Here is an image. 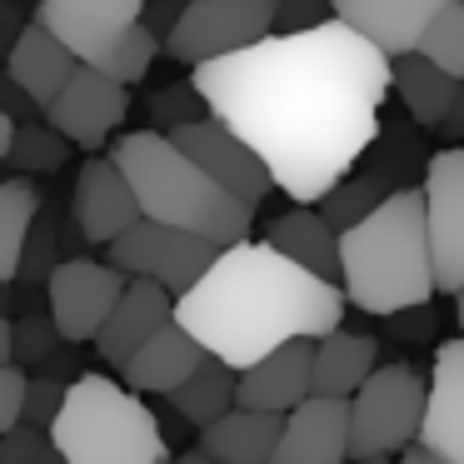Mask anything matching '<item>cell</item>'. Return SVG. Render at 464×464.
<instances>
[{
	"instance_id": "obj_16",
	"label": "cell",
	"mask_w": 464,
	"mask_h": 464,
	"mask_svg": "<svg viewBox=\"0 0 464 464\" xmlns=\"http://www.w3.org/2000/svg\"><path fill=\"white\" fill-rule=\"evenodd\" d=\"M310 364H314V340H290L280 350H270L265 360L235 370V410L290 414L295 404L310 400Z\"/></svg>"
},
{
	"instance_id": "obj_45",
	"label": "cell",
	"mask_w": 464,
	"mask_h": 464,
	"mask_svg": "<svg viewBox=\"0 0 464 464\" xmlns=\"http://www.w3.org/2000/svg\"><path fill=\"white\" fill-rule=\"evenodd\" d=\"M180 5H190V0H180Z\"/></svg>"
},
{
	"instance_id": "obj_10",
	"label": "cell",
	"mask_w": 464,
	"mask_h": 464,
	"mask_svg": "<svg viewBox=\"0 0 464 464\" xmlns=\"http://www.w3.org/2000/svg\"><path fill=\"white\" fill-rule=\"evenodd\" d=\"M125 290V275L105 260L71 255L45 275V300H51V324L65 344H91L101 324L111 320L115 300Z\"/></svg>"
},
{
	"instance_id": "obj_33",
	"label": "cell",
	"mask_w": 464,
	"mask_h": 464,
	"mask_svg": "<svg viewBox=\"0 0 464 464\" xmlns=\"http://www.w3.org/2000/svg\"><path fill=\"white\" fill-rule=\"evenodd\" d=\"M65 384H71V380H65ZM65 384H61V380H51V374H41V380H31V384H25L21 424H31V430H51V420L61 414Z\"/></svg>"
},
{
	"instance_id": "obj_21",
	"label": "cell",
	"mask_w": 464,
	"mask_h": 464,
	"mask_svg": "<svg viewBox=\"0 0 464 464\" xmlns=\"http://www.w3.org/2000/svg\"><path fill=\"white\" fill-rule=\"evenodd\" d=\"M200 360H205V350L170 320V324H160V330H155L150 340L130 354V360H125L121 384L130 394H170L175 384L190 380Z\"/></svg>"
},
{
	"instance_id": "obj_32",
	"label": "cell",
	"mask_w": 464,
	"mask_h": 464,
	"mask_svg": "<svg viewBox=\"0 0 464 464\" xmlns=\"http://www.w3.org/2000/svg\"><path fill=\"white\" fill-rule=\"evenodd\" d=\"M0 464H61V454H55L45 430L15 424L11 434H0Z\"/></svg>"
},
{
	"instance_id": "obj_13",
	"label": "cell",
	"mask_w": 464,
	"mask_h": 464,
	"mask_svg": "<svg viewBox=\"0 0 464 464\" xmlns=\"http://www.w3.org/2000/svg\"><path fill=\"white\" fill-rule=\"evenodd\" d=\"M125 111H130V91L111 75L91 71V65H75V75L65 81V91L45 105V125L61 135L65 145H81V150H105L111 135L121 130Z\"/></svg>"
},
{
	"instance_id": "obj_17",
	"label": "cell",
	"mask_w": 464,
	"mask_h": 464,
	"mask_svg": "<svg viewBox=\"0 0 464 464\" xmlns=\"http://www.w3.org/2000/svg\"><path fill=\"white\" fill-rule=\"evenodd\" d=\"M324 5H330V21L350 25L384 61H394L420 45L424 25L440 15L444 0H324Z\"/></svg>"
},
{
	"instance_id": "obj_24",
	"label": "cell",
	"mask_w": 464,
	"mask_h": 464,
	"mask_svg": "<svg viewBox=\"0 0 464 464\" xmlns=\"http://www.w3.org/2000/svg\"><path fill=\"white\" fill-rule=\"evenodd\" d=\"M280 424L285 414L230 410L200 430V454L210 464H270L275 444H280Z\"/></svg>"
},
{
	"instance_id": "obj_46",
	"label": "cell",
	"mask_w": 464,
	"mask_h": 464,
	"mask_svg": "<svg viewBox=\"0 0 464 464\" xmlns=\"http://www.w3.org/2000/svg\"><path fill=\"white\" fill-rule=\"evenodd\" d=\"M454 5H464V0H454Z\"/></svg>"
},
{
	"instance_id": "obj_20",
	"label": "cell",
	"mask_w": 464,
	"mask_h": 464,
	"mask_svg": "<svg viewBox=\"0 0 464 464\" xmlns=\"http://www.w3.org/2000/svg\"><path fill=\"white\" fill-rule=\"evenodd\" d=\"M75 65L81 61H75L41 21H25L21 35H15V45H11V55H5V75H11L15 91H21L35 111H45V105L65 91V81L75 75Z\"/></svg>"
},
{
	"instance_id": "obj_41",
	"label": "cell",
	"mask_w": 464,
	"mask_h": 464,
	"mask_svg": "<svg viewBox=\"0 0 464 464\" xmlns=\"http://www.w3.org/2000/svg\"><path fill=\"white\" fill-rule=\"evenodd\" d=\"M11 140H15V121L5 111H0V160H5V150H11Z\"/></svg>"
},
{
	"instance_id": "obj_26",
	"label": "cell",
	"mask_w": 464,
	"mask_h": 464,
	"mask_svg": "<svg viewBox=\"0 0 464 464\" xmlns=\"http://www.w3.org/2000/svg\"><path fill=\"white\" fill-rule=\"evenodd\" d=\"M165 400H170V410L180 414L185 424L205 430V424H215L220 414H230V410H235V370L205 354V360L195 364L190 380L175 384V390L165 394Z\"/></svg>"
},
{
	"instance_id": "obj_27",
	"label": "cell",
	"mask_w": 464,
	"mask_h": 464,
	"mask_svg": "<svg viewBox=\"0 0 464 464\" xmlns=\"http://www.w3.org/2000/svg\"><path fill=\"white\" fill-rule=\"evenodd\" d=\"M35 215H41V195L25 180H0V285H11L21 275L25 245H31Z\"/></svg>"
},
{
	"instance_id": "obj_39",
	"label": "cell",
	"mask_w": 464,
	"mask_h": 464,
	"mask_svg": "<svg viewBox=\"0 0 464 464\" xmlns=\"http://www.w3.org/2000/svg\"><path fill=\"white\" fill-rule=\"evenodd\" d=\"M15 360V344H11V320L0 314V364H11Z\"/></svg>"
},
{
	"instance_id": "obj_22",
	"label": "cell",
	"mask_w": 464,
	"mask_h": 464,
	"mask_svg": "<svg viewBox=\"0 0 464 464\" xmlns=\"http://www.w3.org/2000/svg\"><path fill=\"white\" fill-rule=\"evenodd\" d=\"M265 245L295 260L300 270L320 275V280L340 285V230L324 220L314 205H295L290 215L265 225Z\"/></svg>"
},
{
	"instance_id": "obj_4",
	"label": "cell",
	"mask_w": 464,
	"mask_h": 464,
	"mask_svg": "<svg viewBox=\"0 0 464 464\" xmlns=\"http://www.w3.org/2000/svg\"><path fill=\"white\" fill-rule=\"evenodd\" d=\"M111 165L125 175L140 220L175 225L185 235H200L205 245L225 250V245L250 240L255 210H245L235 195H225L195 160H185L160 130H130L111 145Z\"/></svg>"
},
{
	"instance_id": "obj_11",
	"label": "cell",
	"mask_w": 464,
	"mask_h": 464,
	"mask_svg": "<svg viewBox=\"0 0 464 464\" xmlns=\"http://www.w3.org/2000/svg\"><path fill=\"white\" fill-rule=\"evenodd\" d=\"M145 11H150V0H41L35 21H41L81 65L101 71L115 55V45H121L135 25H145Z\"/></svg>"
},
{
	"instance_id": "obj_19",
	"label": "cell",
	"mask_w": 464,
	"mask_h": 464,
	"mask_svg": "<svg viewBox=\"0 0 464 464\" xmlns=\"http://www.w3.org/2000/svg\"><path fill=\"white\" fill-rule=\"evenodd\" d=\"M170 320H175V295H165L160 285H150V280H125L111 320H105L101 334H95V350H101L105 364L125 370V360Z\"/></svg>"
},
{
	"instance_id": "obj_3",
	"label": "cell",
	"mask_w": 464,
	"mask_h": 464,
	"mask_svg": "<svg viewBox=\"0 0 464 464\" xmlns=\"http://www.w3.org/2000/svg\"><path fill=\"white\" fill-rule=\"evenodd\" d=\"M340 290L364 314H404L430 304L434 260L420 185L390 190L364 220L340 230Z\"/></svg>"
},
{
	"instance_id": "obj_43",
	"label": "cell",
	"mask_w": 464,
	"mask_h": 464,
	"mask_svg": "<svg viewBox=\"0 0 464 464\" xmlns=\"http://www.w3.org/2000/svg\"><path fill=\"white\" fill-rule=\"evenodd\" d=\"M454 320H459V340H464V290L454 295Z\"/></svg>"
},
{
	"instance_id": "obj_9",
	"label": "cell",
	"mask_w": 464,
	"mask_h": 464,
	"mask_svg": "<svg viewBox=\"0 0 464 464\" xmlns=\"http://www.w3.org/2000/svg\"><path fill=\"white\" fill-rule=\"evenodd\" d=\"M424 225H430V260H434V290L459 295L464 290V145L440 150L424 165Z\"/></svg>"
},
{
	"instance_id": "obj_14",
	"label": "cell",
	"mask_w": 464,
	"mask_h": 464,
	"mask_svg": "<svg viewBox=\"0 0 464 464\" xmlns=\"http://www.w3.org/2000/svg\"><path fill=\"white\" fill-rule=\"evenodd\" d=\"M414 444L430 450L440 464H464V340H444L434 350V370L424 380V420Z\"/></svg>"
},
{
	"instance_id": "obj_29",
	"label": "cell",
	"mask_w": 464,
	"mask_h": 464,
	"mask_svg": "<svg viewBox=\"0 0 464 464\" xmlns=\"http://www.w3.org/2000/svg\"><path fill=\"white\" fill-rule=\"evenodd\" d=\"M380 200H384L380 180H374V175H360V180H340L320 205H314V210H320L324 220L334 225V230H350V225H354V220H364V215H370Z\"/></svg>"
},
{
	"instance_id": "obj_35",
	"label": "cell",
	"mask_w": 464,
	"mask_h": 464,
	"mask_svg": "<svg viewBox=\"0 0 464 464\" xmlns=\"http://www.w3.org/2000/svg\"><path fill=\"white\" fill-rule=\"evenodd\" d=\"M25 384L31 374L15 364H0V434H11L21 424V404H25Z\"/></svg>"
},
{
	"instance_id": "obj_1",
	"label": "cell",
	"mask_w": 464,
	"mask_h": 464,
	"mask_svg": "<svg viewBox=\"0 0 464 464\" xmlns=\"http://www.w3.org/2000/svg\"><path fill=\"white\" fill-rule=\"evenodd\" d=\"M190 85L260 155L275 190L295 205H320L380 135L390 61L350 25L324 21L195 65Z\"/></svg>"
},
{
	"instance_id": "obj_7",
	"label": "cell",
	"mask_w": 464,
	"mask_h": 464,
	"mask_svg": "<svg viewBox=\"0 0 464 464\" xmlns=\"http://www.w3.org/2000/svg\"><path fill=\"white\" fill-rule=\"evenodd\" d=\"M275 35V0H190L165 31V55L180 65H210Z\"/></svg>"
},
{
	"instance_id": "obj_23",
	"label": "cell",
	"mask_w": 464,
	"mask_h": 464,
	"mask_svg": "<svg viewBox=\"0 0 464 464\" xmlns=\"http://www.w3.org/2000/svg\"><path fill=\"white\" fill-rule=\"evenodd\" d=\"M380 344L370 334H350V330H330L314 340V364H310V394L320 400H350L364 380L374 374Z\"/></svg>"
},
{
	"instance_id": "obj_15",
	"label": "cell",
	"mask_w": 464,
	"mask_h": 464,
	"mask_svg": "<svg viewBox=\"0 0 464 464\" xmlns=\"http://www.w3.org/2000/svg\"><path fill=\"white\" fill-rule=\"evenodd\" d=\"M71 220L91 245L121 240V235L140 220V205H135L125 175L111 165V155H91V160L81 165L75 190H71Z\"/></svg>"
},
{
	"instance_id": "obj_6",
	"label": "cell",
	"mask_w": 464,
	"mask_h": 464,
	"mask_svg": "<svg viewBox=\"0 0 464 464\" xmlns=\"http://www.w3.org/2000/svg\"><path fill=\"white\" fill-rule=\"evenodd\" d=\"M344 404H350V464L390 459L420 434L424 374L414 364H374V374Z\"/></svg>"
},
{
	"instance_id": "obj_34",
	"label": "cell",
	"mask_w": 464,
	"mask_h": 464,
	"mask_svg": "<svg viewBox=\"0 0 464 464\" xmlns=\"http://www.w3.org/2000/svg\"><path fill=\"white\" fill-rule=\"evenodd\" d=\"M324 0H275V35H295V31H314L324 25Z\"/></svg>"
},
{
	"instance_id": "obj_12",
	"label": "cell",
	"mask_w": 464,
	"mask_h": 464,
	"mask_svg": "<svg viewBox=\"0 0 464 464\" xmlns=\"http://www.w3.org/2000/svg\"><path fill=\"white\" fill-rule=\"evenodd\" d=\"M170 145L185 155V160L200 165V170L210 175L225 195H235L245 210H260V200L275 190V180H270V170L260 165V155H255L250 145L230 130V125L215 121V115L170 130Z\"/></svg>"
},
{
	"instance_id": "obj_2",
	"label": "cell",
	"mask_w": 464,
	"mask_h": 464,
	"mask_svg": "<svg viewBox=\"0 0 464 464\" xmlns=\"http://www.w3.org/2000/svg\"><path fill=\"white\" fill-rule=\"evenodd\" d=\"M340 285L300 270L265 240L215 250L210 270L175 300V324L230 370H245L290 340H320L340 330Z\"/></svg>"
},
{
	"instance_id": "obj_36",
	"label": "cell",
	"mask_w": 464,
	"mask_h": 464,
	"mask_svg": "<svg viewBox=\"0 0 464 464\" xmlns=\"http://www.w3.org/2000/svg\"><path fill=\"white\" fill-rule=\"evenodd\" d=\"M55 324L51 320H21V324H11V344H15V354H25V360H45V354L55 350Z\"/></svg>"
},
{
	"instance_id": "obj_42",
	"label": "cell",
	"mask_w": 464,
	"mask_h": 464,
	"mask_svg": "<svg viewBox=\"0 0 464 464\" xmlns=\"http://www.w3.org/2000/svg\"><path fill=\"white\" fill-rule=\"evenodd\" d=\"M165 464H210V459H205V454H200V450H185V454H180V459H165Z\"/></svg>"
},
{
	"instance_id": "obj_40",
	"label": "cell",
	"mask_w": 464,
	"mask_h": 464,
	"mask_svg": "<svg viewBox=\"0 0 464 464\" xmlns=\"http://www.w3.org/2000/svg\"><path fill=\"white\" fill-rule=\"evenodd\" d=\"M400 464H440L430 450H420V444H410V450H400Z\"/></svg>"
},
{
	"instance_id": "obj_44",
	"label": "cell",
	"mask_w": 464,
	"mask_h": 464,
	"mask_svg": "<svg viewBox=\"0 0 464 464\" xmlns=\"http://www.w3.org/2000/svg\"><path fill=\"white\" fill-rule=\"evenodd\" d=\"M370 464H384V459H370Z\"/></svg>"
},
{
	"instance_id": "obj_5",
	"label": "cell",
	"mask_w": 464,
	"mask_h": 464,
	"mask_svg": "<svg viewBox=\"0 0 464 464\" xmlns=\"http://www.w3.org/2000/svg\"><path fill=\"white\" fill-rule=\"evenodd\" d=\"M51 444L61 464H165L170 440L155 410L111 374H75L65 384L61 414L51 420Z\"/></svg>"
},
{
	"instance_id": "obj_8",
	"label": "cell",
	"mask_w": 464,
	"mask_h": 464,
	"mask_svg": "<svg viewBox=\"0 0 464 464\" xmlns=\"http://www.w3.org/2000/svg\"><path fill=\"white\" fill-rule=\"evenodd\" d=\"M105 265L121 270L125 280H150L165 295L180 300L215 260V245H205L200 235H185L175 225H155V220H135L121 240L105 245Z\"/></svg>"
},
{
	"instance_id": "obj_37",
	"label": "cell",
	"mask_w": 464,
	"mask_h": 464,
	"mask_svg": "<svg viewBox=\"0 0 464 464\" xmlns=\"http://www.w3.org/2000/svg\"><path fill=\"white\" fill-rule=\"evenodd\" d=\"M0 111L11 115V121H15V115H25V111H35V105L25 101L21 91H15V81H11V75H5V65H0Z\"/></svg>"
},
{
	"instance_id": "obj_25",
	"label": "cell",
	"mask_w": 464,
	"mask_h": 464,
	"mask_svg": "<svg viewBox=\"0 0 464 464\" xmlns=\"http://www.w3.org/2000/svg\"><path fill=\"white\" fill-rule=\"evenodd\" d=\"M390 85L400 91V105L410 111V121L430 125V130H440L444 111L454 105V91H459V81H450L440 65H430L424 55H414V51L390 61Z\"/></svg>"
},
{
	"instance_id": "obj_31",
	"label": "cell",
	"mask_w": 464,
	"mask_h": 464,
	"mask_svg": "<svg viewBox=\"0 0 464 464\" xmlns=\"http://www.w3.org/2000/svg\"><path fill=\"white\" fill-rule=\"evenodd\" d=\"M150 115H155V130H160V135H170V130H180V125L205 121L210 111H205L200 91H195L190 81H180V85H165V91H155Z\"/></svg>"
},
{
	"instance_id": "obj_18",
	"label": "cell",
	"mask_w": 464,
	"mask_h": 464,
	"mask_svg": "<svg viewBox=\"0 0 464 464\" xmlns=\"http://www.w3.org/2000/svg\"><path fill=\"white\" fill-rule=\"evenodd\" d=\"M270 464H350V404L310 394L280 424Z\"/></svg>"
},
{
	"instance_id": "obj_30",
	"label": "cell",
	"mask_w": 464,
	"mask_h": 464,
	"mask_svg": "<svg viewBox=\"0 0 464 464\" xmlns=\"http://www.w3.org/2000/svg\"><path fill=\"white\" fill-rule=\"evenodd\" d=\"M65 155H71V145H65L51 125H15V140H11V150H5V160H11L15 170H61Z\"/></svg>"
},
{
	"instance_id": "obj_28",
	"label": "cell",
	"mask_w": 464,
	"mask_h": 464,
	"mask_svg": "<svg viewBox=\"0 0 464 464\" xmlns=\"http://www.w3.org/2000/svg\"><path fill=\"white\" fill-rule=\"evenodd\" d=\"M414 55H424V61L440 65L450 81L464 85V5L444 0L440 15L424 25V35H420V45H414Z\"/></svg>"
},
{
	"instance_id": "obj_38",
	"label": "cell",
	"mask_w": 464,
	"mask_h": 464,
	"mask_svg": "<svg viewBox=\"0 0 464 464\" xmlns=\"http://www.w3.org/2000/svg\"><path fill=\"white\" fill-rule=\"evenodd\" d=\"M440 130L450 135V140H464V85H459V91H454V105H450V111H444Z\"/></svg>"
}]
</instances>
